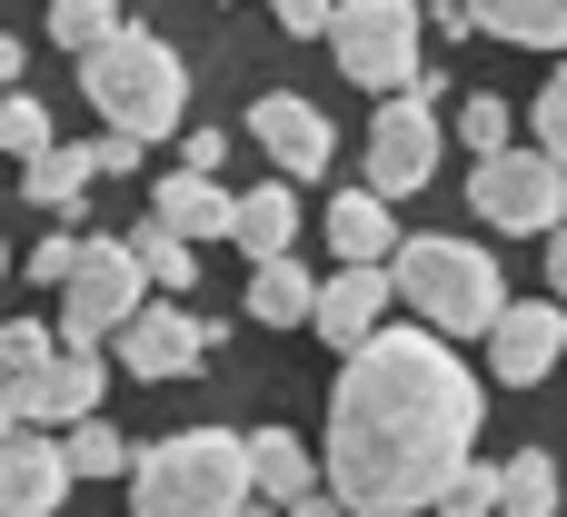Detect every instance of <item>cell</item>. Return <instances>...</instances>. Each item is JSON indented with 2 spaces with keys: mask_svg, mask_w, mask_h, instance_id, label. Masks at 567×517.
<instances>
[{
  "mask_svg": "<svg viewBox=\"0 0 567 517\" xmlns=\"http://www.w3.org/2000/svg\"><path fill=\"white\" fill-rule=\"evenodd\" d=\"M478 448V379L429 329H379L329 389V498L349 517L439 508Z\"/></svg>",
  "mask_w": 567,
  "mask_h": 517,
  "instance_id": "cell-1",
  "label": "cell"
},
{
  "mask_svg": "<svg viewBox=\"0 0 567 517\" xmlns=\"http://www.w3.org/2000/svg\"><path fill=\"white\" fill-rule=\"evenodd\" d=\"M80 90H90V110H100L120 139H140V149L189 120V70H179V50H169L159 30H140V20H120V40L80 60Z\"/></svg>",
  "mask_w": 567,
  "mask_h": 517,
  "instance_id": "cell-2",
  "label": "cell"
},
{
  "mask_svg": "<svg viewBox=\"0 0 567 517\" xmlns=\"http://www.w3.org/2000/svg\"><path fill=\"white\" fill-rule=\"evenodd\" d=\"M389 289L409 299V319H419L429 339H488V329H498V309H508L498 259H488V249H468V239H399Z\"/></svg>",
  "mask_w": 567,
  "mask_h": 517,
  "instance_id": "cell-3",
  "label": "cell"
},
{
  "mask_svg": "<svg viewBox=\"0 0 567 517\" xmlns=\"http://www.w3.org/2000/svg\"><path fill=\"white\" fill-rule=\"evenodd\" d=\"M130 508L140 517H229L249 508V438L229 428H179L130 458Z\"/></svg>",
  "mask_w": 567,
  "mask_h": 517,
  "instance_id": "cell-4",
  "label": "cell"
},
{
  "mask_svg": "<svg viewBox=\"0 0 567 517\" xmlns=\"http://www.w3.org/2000/svg\"><path fill=\"white\" fill-rule=\"evenodd\" d=\"M140 309H150V279L130 259V239H80V269H70V299H60V349L100 359Z\"/></svg>",
  "mask_w": 567,
  "mask_h": 517,
  "instance_id": "cell-5",
  "label": "cell"
},
{
  "mask_svg": "<svg viewBox=\"0 0 567 517\" xmlns=\"http://www.w3.org/2000/svg\"><path fill=\"white\" fill-rule=\"evenodd\" d=\"M419 10L409 0H349V10H329V50H339V70L359 80V90H379V100H409V80H419Z\"/></svg>",
  "mask_w": 567,
  "mask_h": 517,
  "instance_id": "cell-6",
  "label": "cell"
},
{
  "mask_svg": "<svg viewBox=\"0 0 567 517\" xmlns=\"http://www.w3.org/2000/svg\"><path fill=\"white\" fill-rule=\"evenodd\" d=\"M468 209L488 229H508V239H558L567 229V169L538 159V149H498V159H478Z\"/></svg>",
  "mask_w": 567,
  "mask_h": 517,
  "instance_id": "cell-7",
  "label": "cell"
},
{
  "mask_svg": "<svg viewBox=\"0 0 567 517\" xmlns=\"http://www.w3.org/2000/svg\"><path fill=\"white\" fill-rule=\"evenodd\" d=\"M110 349H120V369H130V379L169 389V379H199V359L219 349V319H189L179 299H150V309L110 339Z\"/></svg>",
  "mask_w": 567,
  "mask_h": 517,
  "instance_id": "cell-8",
  "label": "cell"
},
{
  "mask_svg": "<svg viewBox=\"0 0 567 517\" xmlns=\"http://www.w3.org/2000/svg\"><path fill=\"white\" fill-rule=\"evenodd\" d=\"M429 179H439V110L379 100V120H369V199H409Z\"/></svg>",
  "mask_w": 567,
  "mask_h": 517,
  "instance_id": "cell-9",
  "label": "cell"
},
{
  "mask_svg": "<svg viewBox=\"0 0 567 517\" xmlns=\"http://www.w3.org/2000/svg\"><path fill=\"white\" fill-rule=\"evenodd\" d=\"M558 359H567V309H548V299H508L498 329H488V379H498V389H538Z\"/></svg>",
  "mask_w": 567,
  "mask_h": 517,
  "instance_id": "cell-10",
  "label": "cell"
},
{
  "mask_svg": "<svg viewBox=\"0 0 567 517\" xmlns=\"http://www.w3.org/2000/svg\"><path fill=\"white\" fill-rule=\"evenodd\" d=\"M249 139L279 159V179H319V169H329V149H339L329 110H319V100H299V90H269V100H249Z\"/></svg>",
  "mask_w": 567,
  "mask_h": 517,
  "instance_id": "cell-11",
  "label": "cell"
},
{
  "mask_svg": "<svg viewBox=\"0 0 567 517\" xmlns=\"http://www.w3.org/2000/svg\"><path fill=\"white\" fill-rule=\"evenodd\" d=\"M100 389H110V359H50V369H30V379H10V418L20 428H80V418H100Z\"/></svg>",
  "mask_w": 567,
  "mask_h": 517,
  "instance_id": "cell-12",
  "label": "cell"
},
{
  "mask_svg": "<svg viewBox=\"0 0 567 517\" xmlns=\"http://www.w3.org/2000/svg\"><path fill=\"white\" fill-rule=\"evenodd\" d=\"M389 299H399V289H389V269H329L309 319H319V339H329V349H349V359H359V349L389 329Z\"/></svg>",
  "mask_w": 567,
  "mask_h": 517,
  "instance_id": "cell-13",
  "label": "cell"
},
{
  "mask_svg": "<svg viewBox=\"0 0 567 517\" xmlns=\"http://www.w3.org/2000/svg\"><path fill=\"white\" fill-rule=\"evenodd\" d=\"M60 498H70V458H60V438L10 428V438H0V517H50Z\"/></svg>",
  "mask_w": 567,
  "mask_h": 517,
  "instance_id": "cell-14",
  "label": "cell"
},
{
  "mask_svg": "<svg viewBox=\"0 0 567 517\" xmlns=\"http://www.w3.org/2000/svg\"><path fill=\"white\" fill-rule=\"evenodd\" d=\"M150 219H159L169 239H189V249H199V239H239V199H229L219 179H189V169H169V179H159Z\"/></svg>",
  "mask_w": 567,
  "mask_h": 517,
  "instance_id": "cell-15",
  "label": "cell"
},
{
  "mask_svg": "<svg viewBox=\"0 0 567 517\" xmlns=\"http://www.w3.org/2000/svg\"><path fill=\"white\" fill-rule=\"evenodd\" d=\"M249 498L279 508V517L309 508V498H319V458H309L289 428H259V438H249Z\"/></svg>",
  "mask_w": 567,
  "mask_h": 517,
  "instance_id": "cell-16",
  "label": "cell"
},
{
  "mask_svg": "<svg viewBox=\"0 0 567 517\" xmlns=\"http://www.w3.org/2000/svg\"><path fill=\"white\" fill-rule=\"evenodd\" d=\"M329 249H339V269H389V259H399L389 199H369V189H339V199H329Z\"/></svg>",
  "mask_w": 567,
  "mask_h": 517,
  "instance_id": "cell-17",
  "label": "cell"
},
{
  "mask_svg": "<svg viewBox=\"0 0 567 517\" xmlns=\"http://www.w3.org/2000/svg\"><path fill=\"white\" fill-rule=\"evenodd\" d=\"M289 239H299V189H289V179L249 189V199H239V249L269 269V259H289Z\"/></svg>",
  "mask_w": 567,
  "mask_h": 517,
  "instance_id": "cell-18",
  "label": "cell"
},
{
  "mask_svg": "<svg viewBox=\"0 0 567 517\" xmlns=\"http://www.w3.org/2000/svg\"><path fill=\"white\" fill-rule=\"evenodd\" d=\"M319 309V279L299 269V259H269V269H249V319L259 329H299Z\"/></svg>",
  "mask_w": 567,
  "mask_h": 517,
  "instance_id": "cell-19",
  "label": "cell"
},
{
  "mask_svg": "<svg viewBox=\"0 0 567 517\" xmlns=\"http://www.w3.org/2000/svg\"><path fill=\"white\" fill-rule=\"evenodd\" d=\"M498 517H558V458L548 448L498 458Z\"/></svg>",
  "mask_w": 567,
  "mask_h": 517,
  "instance_id": "cell-20",
  "label": "cell"
},
{
  "mask_svg": "<svg viewBox=\"0 0 567 517\" xmlns=\"http://www.w3.org/2000/svg\"><path fill=\"white\" fill-rule=\"evenodd\" d=\"M130 259H140V279H150V289H169V299H189V289H199V249H189V239H169L159 219H140V229H130Z\"/></svg>",
  "mask_w": 567,
  "mask_h": 517,
  "instance_id": "cell-21",
  "label": "cell"
},
{
  "mask_svg": "<svg viewBox=\"0 0 567 517\" xmlns=\"http://www.w3.org/2000/svg\"><path fill=\"white\" fill-rule=\"evenodd\" d=\"M478 30L488 40H528V50H567V0H488Z\"/></svg>",
  "mask_w": 567,
  "mask_h": 517,
  "instance_id": "cell-22",
  "label": "cell"
},
{
  "mask_svg": "<svg viewBox=\"0 0 567 517\" xmlns=\"http://www.w3.org/2000/svg\"><path fill=\"white\" fill-rule=\"evenodd\" d=\"M80 189H90V139H60L50 159L20 169V199H30V209H70Z\"/></svg>",
  "mask_w": 567,
  "mask_h": 517,
  "instance_id": "cell-23",
  "label": "cell"
},
{
  "mask_svg": "<svg viewBox=\"0 0 567 517\" xmlns=\"http://www.w3.org/2000/svg\"><path fill=\"white\" fill-rule=\"evenodd\" d=\"M60 458H70V488H80V478H120V468H130L140 448H130V438H120L110 418H80V428L60 438Z\"/></svg>",
  "mask_w": 567,
  "mask_h": 517,
  "instance_id": "cell-24",
  "label": "cell"
},
{
  "mask_svg": "<svg viewBox=\"0 0 567 517\" xmlns=\"http://www.w3.org/2000/svg\"><path fill=\"white\" fill-rule=\"evenodd\" d=\"M0 149H10V159H20V169H30V159H50V149H60V139H50V110H40V100H30V90H10V100H0Z\"/></svg>",
  "mask_w": 567,
  "mask_h": 517,
  "instance_id": "cell-25",
  "label": "cell"
},
{
  "mask_svg": "<svg viewBox=\"0 0 567 517\" xmlns=\"http://www.w3.org/2000/svg\"><path fill=\"white\" fill-rule=\"evenodd\" d=\"M50 40L90 60V50H110V40H120V10H100V0H60V10H50Z\"/></svg>",
  "mask_w": 567,
  "mask_h": 517,
  "instance_id": "cell-26",
  "label": "cell"
},
{
  "mask_svg": "<svg viewBox=\"0 0 567 517\" xmlns=\"http://www.w3.org/2000/svg\"><path fill=\"white\" fill-rule=\"evenodd\" d=\"M50 359H60V339H50L40 319H0V389L30 379V369H50Z\"/></svg>",
  "mask_w": 567,
  "mask_h": 517,
  "instance_id": "cell-27",
  "label": "cell"
},
{
  "mask_svg": "<svg viewBox=\"0 0 567 517\" xmlns=\"http://www.w3.org/2000/svg\"><path fill=\"white\" fill-rule=\"evenodd\" d=\"M458 139H468L478 159H498V149H518V139H508V100H488V90H478V100H458Z\"/></svg>",
  "mask_w": 567,
  "mask_h": 517,
  "instance_id": "cell-28",
  "label": "cell"
},
{
  "mask_svg": "<svg viewBox=\"0 0 567 517\" xmlns=\"http://www.w3.org/2000/svg\"><path fill=\"white\" fill-rule=\"evenodd\" d=\"M528 130H538V159H558L567 169V70L538 90V110H528Z\"/></svg>",
  "mask_w": 567,
  "mask_h": 517,
  "instance_id": "cell-29",
  "label": "cell"
},
{
  "mask_svg": "<svg viewBox=\"0 0 567 517\" xmlns=\"http://www.w3.org/2000/svg\"><path fill=\"white\" fill-rule=\"evenodd\" d=\"M439 508H449V517H498V468H488V458H468V468H458V488H449Z\"/></svg>",
  "mask_w": 567,
  "mask_h": 517,
  "instance_id": "cell-30",
  "label": "cell"
},
{
  "mask_svg": "<svg viewBox=\"0 0 567 517\" xmlns=\"http://www.w3.org/2000/svg\"><path fill=\"white\" fill-rule=\"evenodd\" d=\"M70 269H80V239H70V229H50V239L30 249V279H40V289H70Z\"/></svg>",
  "mask_w": 567,
  "mask_h": 517,
  "instance_id": "cell-31",
  "label": "cell"
},
{
  "mask_svg": "<svg viewBox=\"0 0 567 517\" xmlns=\"http://www.w3.org/2000/svg\"><path fill=\"white\" fill-rule=\"evenodd\" d=\"M219 159H229V130H179V169L189 179H219Z\"/></svg>",
  "mask_w": 567,
  "mask_h": 517,
  "instance_id": "cell-32",
  "label": "cell"
},
{
  "mask_svg": "<svg viewBox=\"0 0 567 517\" xmlns=\"http://www.w3.org/2000/svg\"><path fill=\"white\" fill-rule=\"evenodd\" d=\"M130 169H140V139H120V130L90 139V179H130Z\"/></svg>",
  "mask_w": 567,
  "mask_h": 517,
  "instance_id": "cell-33",
  "label": "cell"
},
{
  "mask_svg": "<svg viewBox=\"0 0 567 517\" xmlns=\"http://www.w3.org/2000/svg\"><path fill=\"white\" fill-rule=\"evenodd\" d=\"M279 30H289V40H319V30H329V10H319V0H289V10H279Z\"/></svg>",
  "mask_w": 567,
  "mask_h": 517,
  "instance_id": "cell-34",
  "label": "cell"
},
{
  "mask_svg": "<svg viewBox=\"0 0 567 517\" xmlns=\"http://www.w3.org/2000/svg\"><path fill=\"white\" fill-rule=\"evenodd\" d=\"M20 60H30V50H20V40H10V30H0V100H10V90H20Z\"/></svg>",
  "mask_w": 567,
  "mask_h": 517,
  "instance_id": "cell-35",
  "label": "cell"
},
{
  "mask_svg": "<svg viewBox=\"0 0 567 517\" xmlns=\"http://www.w3.org/2000/svg\"><path fill=\"white\" fill-rule=\"evenodd\" d=\"M548 289H558V299H567V229H558V239H548Z\"/></svg>",
  "mask_w": 567,
  "mask_h": 517,
  "instance_id": "cell-36",
  "label": "cell"
},
{
  "mask_svg": "<svg viewBox=\"0 0 567 517\" xmlns=\"http://www.w3.org/2000/svg\"><path fill=\"white\" fill-rule=\"evenodd\" d=\"M289 517H349V508H339V498H329V488H319V498H309V508H289Z\"/></svg>",
  "mask_w": 567,
  "mask_h": 517,
  "instance_id": "cell-37",
  "label": "cell"
},
{
  "mask_svg": "<svg viewBox=\"0 0 567 517\" xmlns=\"http://www.w3.org/2000/svg\"><path fill=\"white\" fill-rule=\"evenodd\" d=\"M10 428H20V418H10V389H0V438H10Z\"/></svg>",
  "mask_w": 567,
  "mask_h": 517,
  "instance_id": "cell-38",
  "label": "cell"
},
{
  "mask_svg": "<svg viewBox=\"0 0 567 517\" xmlns=\"http://www.w3.org/2000/svg\"><path fill=\"white\" fill-rule=\"evenodd\" d=\"M229 517H279V508H259V498H249V508H229Z\"/></svg>",
  "mask_w": 567,
  "mask_h": 517,
  "instance_id": "cell-39",
  "label": "cell"
},
{
  "mask_svg": "<svg viewBox=\"0 0 567 517\" xmlns=\"http://www.w3.org/2000/svg\"><path fill=\"white\" fill-rule=\"evenodd\" d=\"M0 269H10V249H0Z\"/></svg>",
  "mask_w": 567,
  "mask_h": 517,
  "instance_id": "cell-40",
  "label": "cell"
}]
</instances>
